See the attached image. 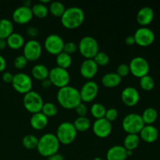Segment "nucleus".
Masks as SVG:
<instances>
[{
  "label": "nucleus",
  "instance_id": "obj_49",
  "mask_svg": "<svg viewBox=\"0 0 160 160\" xmlns=\"http://www.w3.org/2000/svg\"><path fill=\"white\" fill-rule=\"evenodd\" d=\"M6 46H7L6 39L0 38V50H3L4 48H6Z\"/></svg>",
  "mask_w": 160,
  "mask_h": 160
},
{
  "label": "nucleus",
  "instance_id": "obj_5",
  "mask_svg": "<svg viewBox=\"0 0 160 160\" xmlns=\"http://www.w3.org/2000/svg\"><path fill=\"white\" fill-rule=\"evenodd\" d=\"M78 48V51L85 59H93L99 52L98 41L92 36H84L81 38Z\"/></svg>",
  "mask_w": 160,
  "mask_h": 160
},
{
  "label": "nucleus",
  "instance_id": "obj_34",
  "mask_svg": "<svg viewBox=\"0 0 160 160\" xmlns=\"http://www.w3.org/2000/svg\"><path fill=\"white\" fill-rule=\"evenodd\" d=\"M38 138L34 134H27L22 139V145L27 149H34L37 148Z\"/></svg>",
  "mask_w": 160,
  "mask_h": 160
},
{
  "label": "nucleus",
  "instance_id": "obj_23",
  "mask_svg": "<svg viewBox=\"0 0 160 160\" xmlns=\"http://www.w3.org/2000/svg\"><path fill=\"white\" fill-rule=\"evenodd\" d=\"M122 78H120L116 72H111L104 74L102 78V84L108 88L117 87L121 83Z\"/></svg>",
  "mask_w": 160,
  "mask_h": 160
},
{
  "label": "nucleus",
  "instance_id": "obj_4",
  "mask_svg": "<svg viewBox=\"0 0 160 160\" xmlns=\"http://www.w3.org/2000/svg\"><path fill=\"white\" fill-rule=\"evenodd\" d=\"M78 131L73 126V123L70 121H64L59 123L56 130V136L59 143L67 145L74 142Z\"/></svg>",
  "mask_w": 160,
  "mask_h": 160
},
{
  "label": "nucleus",
  "instance_id": "obj_22",
  "mask_svg": "<svg viewBox=\"0 0 160 160\" xmlns=\"http://www.w3.org/2000/svg\"><path fill=\"white\" fill-rule=\"evenodd\" d=\"M48 123V119L42 112H36L31 115L30 119V124L34 130L40 131L47 127Z\"/></svg>",
  "mask_w": 160,
  "mask_h": 160
},
{
  "label": "nucleus",
  "instance_id": "obj_38",
  "mask_svg": "<svg viewBox=\"0 0 160 160\" xmlns=\"http://www.w3.org/2000/svg\"><path fill=\"white\" fill-rule=\"evenodd\" d=\"M28 59L23 56V55H20V56H17V57L14 59L13 65L16 69L23 70V69L25 68L26 66L28 65Z\"/></svg>",
  "mask_w": 160,
  "mask_h": 160
},
{
  "label": "nucleus",
  "instance_id": "obj_27",
  "mask_svg": "<svg viewBox=\"0 0 160 160\" xmlns=\"http://www.w3.org/2000/svg\"><path fill=\"white\" fill-rule=\"evenodd\" d=\"M13 24L9 19H0V38L6 39L13 32Z\"/></svg>",
  "mask_w": 160,
  "mask_h": 160
},
{
  "label": "nucleus",
  "instance_id": "obj_41",
  "mask_svg": "<svg viewBox=\"0 0 160 160\" xmlns=\"http://www.w3.org/2000/svg\"><path fill=\"white\" fill-rule=\"evenodd\" d=\"M117 117H118V110L116 108H109V109H106L105 118L109 120V122L112 123V121L117 120Z\"/></svg>",
  "mask_w": 160,
  "mask_h": 160
},
{
  "label": "nucleus",
  "instance_id": "obj_39",
  "mask_svg": "<svg viewBox=\"0 0 160 160\" xmlns=\"http://www.w3.org/2000/svg\"><path fill=\"white\" fill-rule=\"evenodd\" d=\"M78 50V45H77L75 42H67L64 43L63 50H62V52H64L67 53V54L69 55H71L73 54V53L76 52Z\"/></svg>",
  "mask_w": 160,
  "mask_h": 160
},
{
  "label": "nucleus",
  "instance_id": "obj_3",
  "mask_svg": "<svg viewBox=\"0 0 160 160\" xmlns=\"http://www.w3.org/2000/svg\"><path fill=\"white\" fill-rule=\"evenodd\" d=\"M59 143L56 134L52 133H45L38 138L37 150L41 156L49 157L58 152Z\"/></svg>",
  "mask_w": 160,
  "mask_h": 160
},
{
  "label": "nucleus",
  "instance_id": "obj_2",
  "mask_svg": "<svg viewBox=\"0 0 160 160\" xmlns=\"http://www.w3.org/2000/svg\"><path fill=\"white\" fill-rule=\"evenodd\" d=\"M85 18L84 10L79 6H70L66 9L61 17V23L67 29H75L81 26Z\"/></svg>",
  "mask_w": 160,
  "mask_h": 160
},
{
  "label": "nucleus",
  "instance_id": "obj_14",
  "mask_svg": "<svg viewBox=\"0 0 160 160\" xmlns=\"http://www.w3.org/2000/svg\"><path fill=\"white\" fill-rule=\"evenodd\" d=\"M98 93V84L94 81H86L80 90L81 102H90L96 98Z\"/></svg>",
  "mask_w": 160,
  "mask_h": 160
},
{
  "label": "nucleus",
  "instance_id": "obj_7",
  "mask_svg": "<svg viewBox=\"0 0 160 160\" xmlns=\"http://www.w3.org/2000/svg\"><path fill=\"white\" fill-rule=\"evenodd\" d=\"M23 104L25 109L31 113L34 114L42 111L44 105L43 98L38 92L35 91H30L24 94L23 98Z\"/></svg>",
  "mask_w": 160,
  "mask_h": 160
},
{
  "label": "nucleus",
  "instance_id": "obj_45",
  "mask_svg": "<svg viewBox=\"0 0 160 160\" xmlns=\"http://www.w3.org/2000/svg\"><path fill=\"white\" fill-rule=\"evenodd\" d=\"M41 85H42V87L43 88L48 89L49 88L52 84V82L50 81V80L48 79V78H45V79L41 81Z\"/></svg>",
  "mask_w": 160,
  "mask_h": 160
},
{
  "label": "nucleus",
  "instance_id": "obj_32",
  "mask_svg": "<svg viewBox=\"0 0 160 160\" xmlns=\"http://www.w3.org/2000/svg\"><path fill=\"white\" fill-rule=\"evenodd\" d=\"M31 10H32L33 16H35L38 18H45L48 14V6L41 2L33 5V6L31 7Z\"/></svg>",
  "mask_w": 160,
  "mask_h": 160
},
{
  "label": "nucleus",
  "instance_id": "obj_1",
  "mask_svg": "<svg viewBox=\"0 0 160 160\" xmlns=\"http://www.w3.org/2000/svg\"><path fill=\"white\" fill-rule=\"evenodd\" d=\"M56 99L62 108L67 109H74L81 102L80 91L70 85L59 88L56 94Z\"/></svg>",
  "mask_w": 160,
  "mask_h": 160
},
{
  "label": "nucleus",
  "instance_id": "obj_13",
  "mask_svg": "<svg viewBox=\"0 0 160 160\" xmlns=\"http://www.w3.org/2000/svg\"><path fill=\"white\" fill-rule=\"evenodd\" d=\"M64 41L60 35L57 34H50L45 38L44 42L45 49L52 55H58L63 50Z\"/></svg>",
  "mask_w": 160,
  "mask_h": 160
},
{
  "label": "nucleus",
  "instance_id": "obj_48",
  "mask_svg": "<svg viewBox=\"0 0 160 160\" xmlns=\"http://www.w3.org/2000/svg\"><path fill=\"white\" fill-rule=\"evenodd\" d=\"M48 160H64V157L62 154H59L57 152L48 157Z\"/></svg>",
  "mask_w": 160,
  "mask_h": 160
},
{
  "label": "nucleus",
  "instance_id": "obj_18",
  "mask_svg": "<svg viewBox=\"0 0 160 160\" xmlns=\"http://www.w3.org/2000/svg\"><path fill=\"white\" fill-rule=\"evenodd\" d=\"M98 66L93 59H85L80 66V73L86 79H92L96 75Z\"/></svg>",
  "mask_w": 160,
  "mask_h": 160
},
{
  "label": "nucleus",
  "instance_id": "obj_15",
  "mask_svg": "<svg viewBox=\"0 0 160 160\" xmlns=\"http://www.w3.org/2000/svg\"><path fill=\"white\" fill-rule=\"evenodd\" d=\"M112 130V123L106 118L97 119L92 124L94 134L100 138H106L111 134Z\"/></svg>",
  "mask_w": 160,
  "mask_h": 160
},
{
  "label": "nucleus",
  "instance_id": "obj_16",
  "mask_svg": "<svg viewBox=\"0 0 160 160\" xmlns=\"http://www.w3.org/2000/svg\"><path fill=\"white\" fill-rule=\"evenodd\" d=\"M120 98L123 104L129 107H133L138 103L140 100V94L136 88L128 86L122 90Z\"/></svg>",
  "mask_w": 160,
  "mask_h": 160
},
{
  "label": "nucleus",
  "instance_id": "obj_9",
  "mask_svg": "<svg viewBox=\"0 0 160 160\" xmlns=\"http://www.w3.org/2000/svg\"><path fill=\"white\" fill-rule=\"evenodd\" d=\"M12 86L14 90L21 94H26L31 91L33 86V81L30 75L23 72L13 74V78L12 81Z\"/></svg>",
  "mask_w": 160,
  "mask_h": 160
},
{
  "label": "nucleus",
  "instance_id": "obj_44",
  "mask_svg": "<svg viewBox=\"0 0 160 160\" xmlns=\"http://www.w3.org/2000/svg\"><path fill=\"white\" fill-rule=\"evenodd\" d=\"M2 78L5 83H12L13 74L9 71H5L3 72L2 75Z\"/></svg>",
  "mask_w": 160,
  "mask_h": 160
},
{
  "label": "nucleus",
  "instance_id": "obj_17",
  "mask_svg": "<svg viewBox=\"0 0 160 160\" xmlns=\"http://www.w3.org/2000/svg\"><path fill=\"white\" fill-rule=\"evenodd\" d=\"M33 17L34 16H33L31 7L25 6L23 5L16 8L12 14L13 21L18 24H25L29 23L32 20Z\"/></svg>",
  "mask_w": 160,
  "mask_h": 160
},
{
  "label": "nucleus",
  "instance_id": "obj_33",
  "mask_svg": "<svg viewBox=\"0 0 160 160\" xmlns=\"http://www.w3.org/2000/svg\"><path fill=\"white\" fill-rule=\"evenodd\" d=\"M106 109L104 105L99 102H95L92 105L90 108V112L95 119L104 118L106 115Z\"/></svg>",
  "mask_w": 160,
  "mask_h": 160
},
{
  "label": "nucleus",
  "instance_id": "obj_51",
  "mask_svg": "<svg viewBox=\"0 0 160 160\" xmlns=\"http://www.w3.org/2000/svg\"><path fill=\"white\" fill-rule=\"evenodd\" d=\"M39 2L42 3V4L44 5H46L47 3H50V1L49 0H40V2Z\"/></svg>",
  "mask_w": 160,
  "mask_h": 160
},
{
  "label": "nucleus",
  "instance_id": "obj_6",
  "mask_svg": "<svg viewBox=\"0 0 160 160\" xmlns=\"http://www.w3.org/2000/svg\"><path fill=\"white\" fill-rule=\"evenodd\" d=\"M144 126L142 116L135 112L128 114L122 120V128L128 134H138Z\"/></svg>",
  "mask_w": 160,
  "mask_h": 160
},
{
  "label": "nucleus",
  "instance_id": "obj_29",
  "mask_svg": "<svg viewBox=\"0 0 160 160\" xmlns=\"http://www.w3.org/2000/svg\"><path fill=\"white\" fill-rule=\"evenodd\" d=\"M72 61H73V59H72L71 55L67 54L64 52H62L56 55V64H57V67H61V68L67 70V68H69L71 66Z\"/></svg>",
  "mask_w": 160,
  "mask_h": 160
},
{
  "label": "nucleus",
  "instance_id": "obj_35",
  "mask_svg": "<svg viewBox=\"0 0 160 160\" xmlns=\"http://www.w3.org/2000/svg\"><path fill=\"white\" fill-rule=\"evenodd\" d=\"M139 85H140L141 88L143 89L144 91L149 92V91H152L154 88L155 80L153 79L152 77L150 76V75H145V76L140 78Z\"/></svg>",
  "mask_w": 160,
  "mask_h": 160
},
{
  "label": "nucleus",
  "instance_id": "obj_43",
  "mask_svg": "<svg viewBox=\"0 0 160 160\" xmlns=\"http://www.w3.org/2000/svg\"><path fill=\"white\" fill-rule=\"evenodd\" d=\"M26 32L28 36H30V37L32 38V39H34V38L37 37L39 34V30L38 28H36V27L28 26V28H27Z\"/></svg>",
  "mask_w": 160,
  "mask_h": 160
},
{
  "label": "nucleus",
  "instance_id": "obj_31",
  "mask_svg": "<svg viewBox=\"0 0 160 160\" xmlns=\"http://www.w3.org/2000/svg\"><path fill=\"white\" fill-rule=\"evenodd\" d=\"M66 10V8L64 6L63 3L59 1H52L50 2L48 6V12L52 15L55 16L56 17H61L63 14L64 11Z\"/></svg>",
  "mask_w": 160,
  "mask_h": 160
},
{
  "label": "nucleus",
  "instance_id": "obj_12",
  "mask_svg": "<svg viewBox=\"0 0 160 160\" xmlns=\"http://www.w3.org/2000/svg\"><path fill=\"white\" fill-rule=\"evenodd\" d=\"M23 56L28 61L34 62L40 58L42 52V47L40 42L36 39H30L25 42L23 47Z\"/></svg>",
  "mask_w": 160,
  "mask_h": 160
},
{
  "label": "nucleus",
  "instance_id": "obj_28",
  "mask_svg": "<svg viewBox=\"0 0 160 160\" xmlns=\"http://www.w3.org/2000/svg\"><path fill=\"white\" fill-rule=\"evenodd\" d=\"M141 116L145 125H152L158 119V112L155 108L148 107L143 111Z\"/></svg>",
  "mask_w": 160,
  "mask_h": 160
},
{
  "label": "nucleus",
  "instance_id": "obj_40",
  "mask_svg": "<svg viewBox=\"0 0 160 160\" xmlns=\"http://www.w3.org/2000/svg\"><path fill=\"white\" fill-rule=\"evenodd\" d=\"M116 73L120 77V78H124L127 77L130 73V68L128 64L121 63L117 67V72Z\"/></svg>",
  "mask_w": 160,
  "mask_h": 160
},
{
  "label": "nucleus",
  "instance_id": "obj_53",
  "mask_svg": "<svg viewBox=\"0 0 160 160\" xmlns=\"http://www.w3.org/2000/svg\"><path fill=\"white\" fill-rule=\"evenodd\" d=\"M93 160H102V159L100 157H95Z\"/></svg>",
  "mask_w": 160,
  "mask_h": 160
},
{
  "label": "nucleus",
  "instance_id": "obj_52",
  "mask_svg": "<svg viewBox=\"0 0 160 160\" xmlns=\"http://www.w3.org/2000/svg\"><path fill=\"white\" fill-rule=\"evenodd\" d=\"M133 155V151H130V150H127V156H131Z\"/></svg>",
  "mask_w": 160,
  "mask_h": 160
},
{
  "label": "nucleus",
  "instance_id": "obj_10",
  "mask_svg": "<svg viewBox=\"0 0 160 160\" xmlns=\"http://www.w3.org/2000/svg\"><path fill=\"white\" fill-rule=\"evenodd\" d=\"M130 68V73L135 78H141L148 75L149 73L150 66L148 60L142 56H135L132 58L128 64Z\"/></svg>",
  "mask_w": 160,
  "mask_h": 160
},
{
  "label": "nucleus",
  "instance_id": "obj_30",
  "mask_svg": "<svg viewBox=\"0 0 160 160\" xmlns=\"http://www.w3.org/2000/svg\"><path fill=\"white\" fill-rule=\"evenodd\" d=\"M73 123L78 132L87 131L92 126L91 120L87 117H78Z\"/></svg>",
  "mask_w": 160,
  "mask_h": 160
},
{
  "label": "nucleus",
  "instance_id": "obj_21",
  "mask_svg": "<svg viewBox=\"0 0 160 160\" xmlns=\"http://www.w3.org/2000/svg\"><path fill=\"white\" fill-rule=\"evenodd\" d=\"M127 158V149L123 145H113L110 147L106 152L107 160H126Z\"/></svg>",
  "mask_w": 160,
  "mask_h": 160
},
{
  "label": "nucleus",
  "instance_id": "obj_36",
  "mask_svg": "<svg viewBox=\"0 0 160 160\" xmlns=\"http://www.w3.org/2000/svg\"><path fill=\"white\" fill-rule=\"evenodd\" d=\"M41 112L46 116L47 117H54L57 114L58 112V108L56 104L51 102H44L43 106Z\"/></svg>",
  "mask_w": 160,
  "mask_h": 160
},
{
  "label": "nucleus",
  "instance_id": "obj_26",
  "mask_svg": "<svg viewBox=\"0 0 160 160\" xmlns=\"http://www.w3.org/2000/svg\"><path fill=\"white\" fill-rule=\"evenodd\" d=\"M141 138L138 134H128L123 139V146L127 150L134 151V149L138 147L140 144Z\"/></svg>",
  "mask_w": 160,
  "mask_h": 160
},
{
  "label": "nucleus",
  "instance_id": "obj_20",
  "mask_svg": "<svg viewBox=\"0 0 160 160\" xmlns=\"http://www.w3.org/2000/svg\"><path fill=\"white\" fill-rule=\"evenodd\" d=\"M154 19V11L149 6L141 8L137 12L136 20L142 27H147L152 22Z\"/></svg>",
  "mask_w": 160,
  "mask_h": 160
},
{
  "label": "nucleus",
  "instance_id": "obj_11",
  "mask_svg": "<svg viewBox=\"0 0 160 160\" xmlns=\"http://www.w3.org/2000/svg\"><path fill=\"white\" fill-rule=\"evenodd\" d=\"M135 44L141 47H148L153 44L156 39L154 31L148 27H140L134 34Z\"/></svg>",
  "mask_w": 160,
  "mask_h": 160
},
{
  "label": "nucleus",
  "instance_id": "obj_42",
  "mask_svg": "<svg viewBox=\"0 0 160 160\" xmlns=\"http://www.w3.org/2000/svg\"><path fill=\"white\" fill-rule=\"evenodd\" d=\"M75 111H76L77 114L78 115V117H86L88 112V107L86 106V104L83 102H80L76 107L74 108Z\"/></svg>",
  "mask_w": 160,
  "mask_h": 160
},
{
  "label": "nucleus",
  "instance_id": "obj_19",
  "mask_svg": "<svg viewBox=\"0 0 160 160\" xmlns=\"http://www.w3.org/2000/svg\"><path fill=\"white\" fill-rule=\"evenodd\" d=\"M138 135L140 138L145 142L153 143L159 138V132L157 128L153 125H145Z\"/></svg>",
  "mask_w": 160,
  "mask_h": 160
},
{
  "label": "nucleus",
  "instance_id": "obj_37",
  "mask_svg": "<svg viewBox=\"0 0 160 160\" xmlns=\"http://www.w3.org/2000/svg\"><path fill=\"white\" fill-rule=\"evenodd\" d=\"M94 61L95 62V63L98 66V67H104L106 66L109 62V56L107 53H106L105 52H101L99 51L96 55L95 56V57L93 58Z\"/></svg>",
  "mask_w": 160,
  "mask_h": 160
},
{
  "label": "nucleus",
  "instance_id": "obj_46",
  "mask_svg": "<svg viewBox=\"0 0 160 160\" xmlns=\"http://www.w3.org/2000/svg\"><path fill=\"white\" fill-rule=\"evenodd\" d=\"M125 43L127 45H134L135 44V39H134V35H128L125 38Z\"/></svg>",
  "mask_w": 160,
  "mask_h": 160
},
{
  "label": "nucleus",
  "instance_id": "obj_47",
  "mask_svg": "<svg viewBox=\"0 0 160 160\" xmlns=\"http://www.w3.org/2000/svg\"><path fill=\"white\" fill-rule=\"evenodd\" d=\"M6 67V60L2 55H0V72L4 71Z\"/></svg>",
  "mask_w": 160,
  "mask_h": 160
},
{
  "label": "nucleus",
  "instance_id": "obj_8",
  "mask_svg": "<svg viewBox=\"0 0 160 160\" xmlns=\"http://www.w3.org/2000/svg\"><path fill=\"white\" fill-rule=\"evenodd\" d=\"M48 78L50 80L52 85L60 88L69 85L70 75L68 70L56 66L50 69Z\"/></svg>",
  "mask_w": 160,
  "mask_h": 160
},
{
  "label": "nucleus",
  "instance_id": "obj_50",
  "mask_svg": "<svg viewBox=\"0 0 160 160\" xmlns=\"http://www.w3.org/2000/svg\"><path fill=\"white\" fill-rule=\"evenodd\" d=\"M23 6H28V7H31V1H25L23 2Z\"/></svg>",
  "mask_w": 160,
  "mask_h": 160
},
{
  "label": "nucleus",
  "instance_id": "obj_24",
  "mask_svg": "<svg viewBox=\"0 0 160 160\" xmlns=\"http://www.w3.org/2000/svg\"><path fill=\"white\" fill-rule=\"evenodd\" d=\"M6 43H7V46H9L12 49H19V48H23L25 44V40L21 34L12 32L6 38Z\"/></svg>",
  "mask_w": 160,
  "mask_h": 160
},
{
  "label": "nucleus",
  "instance_id": "obj_25",
  "mask_svg": "<svg viewBox=\"0 0 160 160\" xmlns=\"http://www.w3.org/2000/svg\"><path fill=\"white\" fill-rule=\"evenodd\" d=\"M49 70L45 65L42 63L35 64L31 69V74L33 78L38 81H42L45 78H48Z\"/></svg>",
  "mask_w": 160,
  "mask_h": 160
}]
</instances>
